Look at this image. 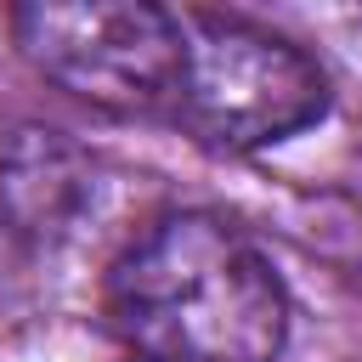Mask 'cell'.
Segmentation results:
<instances>
[{
    "mask_svg": "<svg viewBox=\"0 0 362 362\" xmlns=\"http://www.w3.org/2000/svg\"><path fill=\"white\" fill-rule=\"evenodd\" d=\"M102 305L141 362H277L288 288L221 215L175 209L124 243Z\"/></svg>",
    "mask_w": 362,
    "mask_h": 362,
    "instance_id": "cell-1",
    "label": "cell"
},
{
    "mask_svg": "<svg viewBox=\"0 0 362 362\" xmlns=\"http://www.w3.org/2000/svg\"><path fill=\"white\" fill-rule=\"evenodd\" d=\"M181 23H187V62L175 119L204 141L249 153L288 141L328 113L322 68L283 34L221 11H181Z\"/></svg>",
    "mask_w": 362,
    "mask_h": 362,
    "instance_id": "cell-2",
    "label": "cell"
},
{
    "mask_svg": "<svg viewBox=\"0 0 362 362\" xmlns=\"http://www.w3.org/2000/svg\"><path fill=\"white\" fill-rule=\"evenodd\" d=\"M17 51L68 96L107 113H175L187 23L164 6L85 0V6H17Z\"/></svg>",
    "mask_w": 362,
    "mask_h": 362,
    "instance_id": "cell-3",
    "label": "cell"
},
{
    "mask_svg": "<svg viewBox=\"0 0 362 362\" xmlns=\"http://www.w3.org/2000/svg\"><path fill=\"white\" fill-rule=\"evenodd\" d=\"M90 209V158L62 130L23 124L0 141V226L28 243H62Z\"/></svg>",
    "mask_w": 362,
    "mask_h": 362,
    "instance_id": "cell-4",
    "label": "cell"
}]
</instances>
